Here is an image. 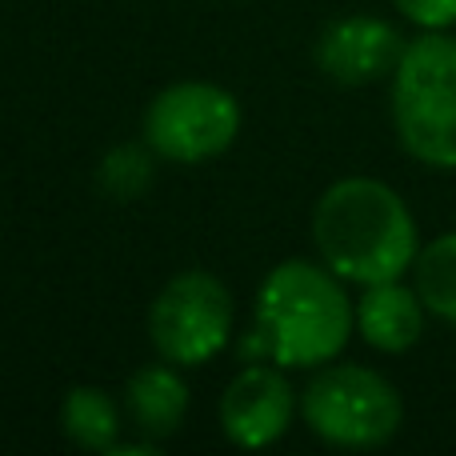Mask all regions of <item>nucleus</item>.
<instances>
[{
  "instance_id": "obj_1",
  "label": "nucleus",
  "mask_w": 456,
  "mask_h": 456,
  "mask_svg": "<svg viewBox=\"0 0 456 456\" xmlns=\"http://www.w3.org/2000/svg\"><path fill=\"white\" fill-rule=\"evenodd\" d=\"M353 305L332 268L284 260L256 292V321L240 340L244 361H273L281 369H316L340 356L353 337Z\"/></svg>"
},
{
  "instance_id": "obj_2",
  "label": "nucleus",
  "mask_w": 456,
  "mask_h": 456,
  "mask_svg": "<svg viewBox=\"0 0 456 456\" xmlns=\"http://www.w3.org/2000/svg\"><path fill=\"white\" fill-rule=\"evenodd\" d=\"M313 240L321 260L353 284L401 281L420 252L417 221L388 184L372 176L337 181L313 208Z\"/></svg>"
},
{
  "instance_id": "obj_3",
  "label": "nucleus",
  "mask_w": 456,
  "mask_h": 456,
  "mask_svg": "<svg viewBox=\"0 0 456 456\" xmlns=\"http://www.w3.org/2000/svg\"><path fill=\"white\" fill-rule=\"evenodd\" d=\"M393 125L420 165L456 168V40L441 28L404 45L393 72Z\"/></svg>"
},
{
  "instance_id": "obj_4",
  "label": "nucleus",
  "mask_w": 456,
  "mask_h": 456,
  "mask_svg": "<svg viewBox=\"0 0 456 456\" xmlns=\"http://www.w3.org/2000/svg\"><path fill=\"white\" fill-rule=\"evenodd\" d=\"M305 425L337 449H380L404 420L401 393L380 372L361 364H332L300 393Z\"/></svg>"
},
{
  "instance_id": "obj_5",
  "label": "nucleus",
  "mask_w": 456,
  "mask_h": 456,
  "mask_svg": "<svg viewBox=\"0 0 456 456\" xmlns=\"http://www.w3.org/2000/svg\"><path fill=\"white\" fill-rule=\"evenodd\" d=\"M232 297L213 273H181L160 289L149 313V337L157 353L184 369H200L228 345Z\"/></svg>"
},
{
  "instance_id": "obj_6",
  "label": "nucleus",
  "mask_w": 456,
  "mask_h": 456,
  "mask_svg": "<svg viewBox=\"0 0 456 456\" xmlns=\"http://www.w3.org/2000/svg\"><path fill=\"white\" fill-rule=\"evenodd\" d=\"M240 133V104L228 88L184 80L173 85L144 112V141L176 165H200L221 157Z\"/></svg>"
},
{
  "instance_id": "obj_7",
  "label": "nucleus",
  "mask_w": 456,
  "mask_h": 456,
  "mask_svg": "<svg viewBox=\"0 0 456 456\" xmlns=\"http://www.w3.org/2000/svg\"><path fill=\"white\" fill-rule=\"evenodd\" d=\"M297 396L281 364H244L221 396V428L236 449H268L292 425Z\"/></svg>"
},
{
  "instance_id": "obj_8",
  "label": "nucleus",
  "mask_w": 456,
  "mask_h": 456,
  "mask_svg": "<svg viewBox=\"0 0 456 456\" xmlns=\"http://www.w3.org/2000/svg\"><path fill=\"white\" fill-rule=\"evenodd\" d=\"M401 56V32L377 16H345V20L329 24L316 40V64L337 85H372V80L396 72Z\"/></svg>"
},
{
  "instance_id": "obj_9",
  "label": "nucleus",
  "mask_w": 456,
  "mask_h": 456,
  "mask_svg": "<svg viewBox=\"0 0 456 456\" xmlns=\"http://www.w3.org/2000/svg\"><path fill=\"white\" fill-rule=\"evenodd\" d=\"M356 329L380 353H404L425 332V300L417 289H404L401 281L369 284L356 305Z\"/></svg>"
},
{
  "instance_id": "obj_10",
  "label": "nucleus",
  "mask_w": 456,
  "mask_h": 456,
  "mask_svg": "<svg viewBox=\"0 0 456 456\" xmlns=\"http://www.w3.org/2000/svg\"><path fill=\"white\" fill-rule=\"evenodd\" d=\"M125 404L133 428L141 433V441H168L176 428L184 425V412H189V388H184L181 372L168 364H149L141 369L125 388Z\"/></svg>"
},
{
  "instance_id": "obj_11",
  "label": "nucleus",
  "mask_w": 456,
  "mask_h": 456,
  "mask_svg": "<svg viewBox=\"0 0 456 456\" xmlns=\"http://www.w3.org/2000/svg\"><path fill=\"white\" fill-rule=\"evenodd\" d=\"M64 433L77 449L85 452H112L117 449V436H120V409L104 388L93 385H77L69 396H64Z\"/></svg>"
},
{
  "instance_id": "obj_12",
  "label": "nucleus",
  "mask_w": 456,
  "mask_h": 456,
  "mask_svg": "<svg viewBox=\"0 0 456 456\" xmlns=\"http://www.w3.org/2000/svg\"><path fill=\"white\" fill-rule=\"evenodd\" d=\"M412 289L420 292L425 308L441 321L456 324V232L436 236L412 260Z\"/></svg>"
},
{
  "instance_id": "obj_13",
  "label": "nucleus",
  "mask_w": 456,
  "mask_h": 456,
  "mask_svg": "<svg viewBox=\"0 0 456 456\" xmlns=\"http://www.w3.org/2000/svg\"><path fill=\"white\" fill-rule=\"evenodd\" d=\"M149 157H144L141 149H117V152H109V160L101 165V184H104V192L109 197H117V200H128V197H136V192L149 184Z\"/></svg>"
},
{
  "instance_id": "obj_14",
  "label": "nucleus",
  "mask_w": 456,
  "mask_h": 456,
  "mask_svg": "<svg viewBox=\"0 0 456 456\" xmlns=\"http://www.w3.org/2000/svg\"><path fill=\"white\" fill-rule=\"evenodd\" d=\"M420 28H449L456 24V0H393Z\"/></svg>"
}]
</instances>
